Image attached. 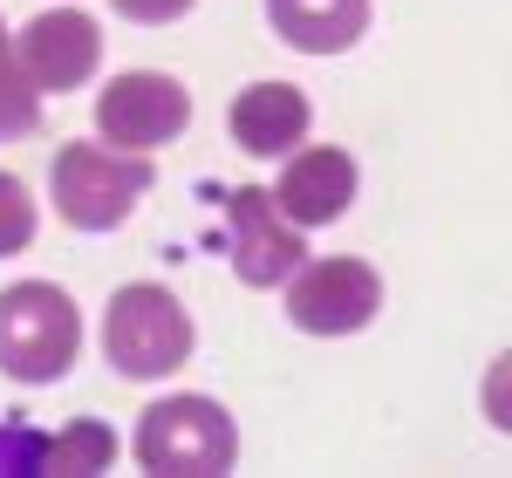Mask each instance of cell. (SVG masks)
<instances>
[{"instance_id": "cell-6", "label": "cell", "mask_w": 512, "mask_h": 478, "mask_svg": "<svg viewBox=\"0 0 512 478\" xmlns=\"http://www.w3.org/2000/svg\"><path fill=\"white\" fill-rule=\"evenodd\" d=\"M383 308V280L362 260H315V267H294V287H287V315L308 335H355L369 328Z\"/></svg>"}, {"instance_id": "cell-4", "label": "cell", "mask_w": 512, "mask_h": 478, "mask_svg": "<svg viewBox=\"0 0 512 478\" xmlns=\"http://www.w3.org/2000/svg\"><path fill=\"white\" fill-rule=\"evenodd\" d=\"M239 431L233 417L212 397H164L137 417V465L171 478H205V472H233Z\"/></svg>"}, {"instance_id": "cell-9", "label": "cell", "mask_w": 512, "mask_h": 478, "mask_svg": "<svg viewBox=\"0 0 512 478\" xmlns=\"http://www.w3.org/2000/svg\"><path fill=\"white\" fill-rule=\"evenodd\" d=\"M355 199V158L349 151H335V144H315V151H301V158H287L274 185V205L294 219V226H335Z\"/></svg>"}, {"instance_id": "cell-8", "label": "cell", "mask_w": 512, "mask_h": 478, "mask_svg": "<svg viewBox=\"0 0 512 478\" xmlns=\"http://www.w3.org/2000/svg\"><path fill=\"white\" fill-rule=\"evenodd\" d=\"M14 62H21V76L35 82V89H82V82L96 76V62H103V35L76 7L35 14L21 28V41H14Z\"/></svg>"}, {"instance_id": "cell-1", "label": "cell", "mask_w": 512, "mask_h": 478, "mask_svg": "<svg viewBox=\"0 0 512 478\" xmlns=\"http://www.w3.org/2000/svg\"><path fill=\"white\" fill-rule=\"evenodd\" d=\"M82 349L76 301L48 280H14L0 294V376L14 383H62Z\"/></svg>"}, {"instance_id": "cell-15", "label": "cell", "mask_w": 512, "mask_h": 478, "mask_svg": "<svg viewBox=\"0 0 512 478\" xmlns=\"http://www.w3.org/2000/svg\"><path fill=\"white\" fill-rule=\"evenodd\" d=\"M41 431L28 424H0V472H41Z\"/></svg>"}, {"instance_id": "cell-11", "label": "cell", "mask_w": 512, "mask_h": 478, "mask_svg": "<svg viewBox=\"0 0 512 478\" xmlns=\"http://www.w3.org/2000/svg\"><path fill=\"white\" fill-rule=\"evenodd\" d=\"M267 21L301 55H342L369 28V0H267Z\"/></svg>"}, {"instance_id": "cell-14", "label": "cell", "mask_w": 512, "mask_h": 478, "mask_svg": "<svg viewBox=\"0 0 512 478\" xmlns=\"http://www.w3.org/2000/svg\"><path fill=\"white\" fill-rule=\"evenodd\" d=\"M28 239H35V199H28V185L14 171H0V260L21 253Z\"/></svg>"}, {"instance_id": "cell-5", "label": "cell", "mask_w": 512, "mask_h": 478, "mask_svg": "<svg viewBox=\"0 0 512 478\" xmlns=\"http://www.w3.org/2000/svg\"><path fill=\"white\" fill-rule=\"evenodd\" d=\"M192 123V96H185V82L178 76H158V69H130V76L103 82V103H96V130H103V144H117V151H158L171 144L178 130Z\"/></svg>"}, {"instance_id": "cell-13", "label": "cell", "mask_w": 512, "mask_h": 478, "mask_svg": "<svg viewBox=\"0 0 512 478\" xmlns=\"http://www.w3.org/2000/svg\"><path fill=\"white\" fill-rule=\"evenodd\" d=\"M35 123H41V89L21 76V62L7 48V28H0V144L7 137H28Z\"/></svg>"}, {"instance_id": "cell-10", "label": "cell", "mask_w": 512, "mask_h": 478, "mask_svg": "<svg viewBox=\"0 0 512 478\" xmlns=\"http://www.w3.org/2000/svg\"><path fill=\"white\" fill-rule=\"evenodd\" d=\"M308 137V96L294 82H253L233 96V144L253 158H287Z\"/></svg>"}, {"instance_id": "cell-12", "label": "cell", "mask_w": 512, "mask_h": 478, "mask_svg": "<svg viewBox=\"0 0 512 478\" xmlns=\"http://www.w3.org/2000/svg\"><path fill=\"white\" fill-rule=\"evenodd\" d=\"M110 458H117V431L96 417H76L69 431L41 444V472H110Z\"/></svg>"}, {"instance_id": "cell-16", "label": "cell", "mask_w": 512, "mask_h": 478, "mask_svg": "<svg viewBox=\"0 0 512 478\" xmlns=\"http://www.w3.org/2000/svg\"><path fill=\"white\" fill-rule=\"evenodd\" d=\"M117 14L130 21H144V28H164V21H178V14H192V0H110Z\"/></svg>"}, {"instance_id": "cell-7", "label": "cell", "mask_w": 512, "mask_h": 478, "mask_svg": "<svg viewBox=\"0 0 512 478\" xmlns=\"http://www.w3.org/2000/svg\"><path fill=\"white\" fill-rule=\"evenodd\" d=\"M226 212H233V274L246 287H280V280L308 260L301 226L274 205V192L239 185V192H226Z\"/></svg>"}, {"instance_id": "cell-2", "label": "cell", "mask_w": 512, "mask_h": 478, "mask_svg": "<svg viewBox=\"0 0 512 478\" xmlns=\"http://www.w3.org/2000/svg\"><path fill=\"white\" fill-rule=\"evenodd\" d=\"M144 192H151V158L144 151H117V144H62L55 151V212L76 233L123 226Z\"/></svg>"}, {"instance_id": "cell-3", "label": "cell", "mask_w": 512, "mask_h": 478, "mask_svg": "<svg viewBox=\"0 0 512 478\" xmlns=\"http://www.w3.org/2000/svg\"><path fill=\"white\" fill-rule=\"evenodd\" d=\"M103 349L117 362V376H130V383L171 376L192 356V315L164 294L158 280H130V287H117V301L103 315Z\"/></svg>"}]
</instances>
